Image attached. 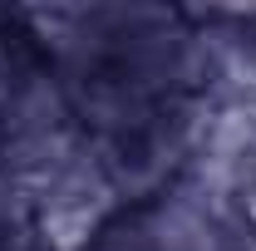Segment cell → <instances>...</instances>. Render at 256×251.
I'll list each match as a JSON object with an SVG mask.
<instances>
[{
    "label": "cell",
    "mask_w": 256,
    "mask_h": 251,
    "mask_svg": "<svg viewBox=\"0 0 256 251\" xmlns=\"http://www.w3.org/2000/svg\"><path fill=\"white\" fill-rule=\"evenodd\" d=\"M242 212H246V222H252V232H256V168H252V178H246V188H242Z\"/></svg>",
    "instance_id": "1"
}]
</instances>
